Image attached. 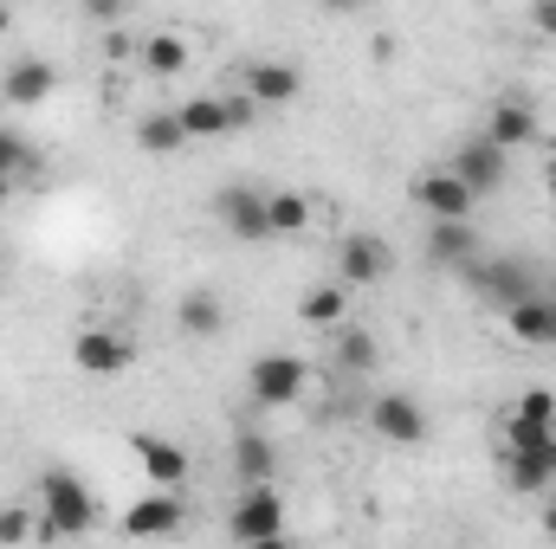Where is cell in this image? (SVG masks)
Masks as SVG:
<instances>
[{
  "instance_id": "obj_4",
  "label": "cell",
  "mask_w": 556,
  "mask_h": 549,
  "mask_svg": "<svg viewBox=\"0 0 556 549\" xmlns=\"http://www.w3.org/2000/svg\"><path fill=\"white\" fill-rule=\"evenodd\" d=\"M304 382H311V362L304 356H253V369H247V395H253V408H291L298 395H304Z\"/></svg>"
},
{
  "instance_id": "obj_10",
  "label": "cell",
  "mask_w": 556,
  "mask_h": 549,
  "mask_svg": "<svg viewBox=\"0 0 556 549\" xmlns=\"http://www.w3.org/2000/svg\"><path fill=\"white\" fill-rule=\"evenodd\" d=\"M369 426H376L389 446H420V439H427V413H420V401H415V395H402V388L376 395V408H369Z\"/></svg>"
},
{
  "instance_id": "obj_23",
  "label": "cell",
  "mask_w": 556,
  "mask_h": 549,
  "mask_svg": "<svg viewBox=\"0 0 556 549\" xmlns=\"http://www.w3.org/2000/svg\"><path fill=\"white\" fill-rule=\"evenodd\" d=\"M137 142L149 155H175V149H188V130H181V117L175 111H149L137 124Z\"/></svg>"
},
{
  "instance_id": "obj_13",
  "label": "cell",
  "mask_w": 556,
  "mask_h": 549,
  "mask_svg": "<svg viewBox=\"0 0 556 549\" xmlns=\"http://www.w3.org/2000/svg\"><path fill=\"white\" fill-rule=\"evenodd\" d=\"M337 278L343 284H382L389 278V240L382 233H350L337 246Z\"/></svg>"
},
{
  "instance_id": "obj_8",
  "label": "cell",
  "mask_w": 556,
  "mask_h": 549,
  "mask_svg": "<svg viewBox=\"0 0 556 549\" xmlns=\"http://www.w3.org/2000/svg\"><path fill=\"white\" fill-rule=\"evenodd\" d=\"M427 259H433L440 272H472V266L485 259V246H479L472 220H433V227H427Z\"/></svg>"
},
{
  "instance_id": "obj_34",
  "label": "cell",
  "mask_w": 556,
  "mask_h": 549,
  "mask_svg": "<svg viewBox=\"0 0 556 549\" xmlns=\"http://www.w3.org/2000/svg\"><path fill=\"white\" fill-rule=\"evenodd\" d=\"M7 26H13V13H7V7H0V33H7Z\"/></svg>"
},
{
  "instance_id": "obj_27",
  "label": "cell",
  "mask_w": 556,
  "mask_h": 549,
  "mask_svg": "<svg viewBox=\"0 0 556 549\" xmlns=\"http://www.w3.org/2000/svg\"><path fill=\"white\" fill-rule=\"evenodd\" d=\"M142 65H149V72H155V78H175V72H181V65H188V46H181V39H175V33H155V39H149V46H142Z\"/></svg>"
},
{
  "instance_id": "obj_7",
  "label": "cell",
  "mask_w": 556,
  "mask_h": 549,
  "mask_svg": "<svg viewBox=\"0 0 556 549\" xmlns=\"http://www.w3.org/2000/svg\"><path fill=\"white\" fill-rule=\"evenodd\" d=\"M175 117H181L188 142H201V137H227V130H240V124L253 117V104H247V98H188V104H175Z\"/></svg>"
},
{
  "instance_id": "obj_35",
  "label": "cell",
  "mask_w": 556,
  "mask_h": 549,
  "mask_svg": "<svg viewBox=\"0 0 556 549\" xmlns=\"http://www.w3.org/2000/svg\"><path fill=\"white\" fill-rule=\"evenodd\" d=\"M551 297H556V284H551Z\"/></svg>"
},
{
  "instance_id": "obj_9",
  "label": "cell",
  "mask_w": 556,
  "mask_h": 549,
  "mask_svg": "<svg viewBox=\"0 0 556 549\" xmlns=\"http://www.w3.org/2000/svg\"><path fill=\"white\" fill-rule=\"evenodd\" d=\"M181 518H188L181 491H149V498H137V505L124 511V537H137V544L175 537V531H181Z\"/></svg>"
},
{
  "instance_id": "obj_33",
  "label": "cell",
  "mask_w": 556,
  "mask_h": 549,
  "mask_svg": "<svg viewBox=\"0 0 556 549\" xmlns=\"http://www.w3.org/2000/svg\"><path fill=\"white\" fill-rule=\"evenodd\" d=\"M7 201H13V181H0V207H7Z\"/></svg>"
},
{
  "instance_id": "obj_6",
  "label": "cell",
  "mask_w": 556,
  "mask_h": 549,
  "mask_svg": "<svg viewBox=\"0 0 556 549\" xmlns=\"http://www.w3.org/2000/svg\"><path fill=\"white\" fill-rule=\"evenodd\" d=\"M72 362H78L85 375H124V369L137 362V349H130V336H117V330L91 323V330H78V336H72Z\"/></svg>"
},
{
  "instance_id": "obj_12",
  "label": "cell",
  "mask_w": 556,
  "mask_h": 549,
  "mask_svg": "<svg viewBox=\"0 0 556 549\" xmlns=\"http://www.w3.org/2000/svg\"><path fill=\"white\" fill-rule=\"evenodd\" d=\"M485 142H492L498 155L531 149V142H538V111H531L525 98H498V104L485 111Z\"/></svg>"
},
{
  "instance_id": "obj_29",
  "label": "cell",
  "mask_w": 556,
  "mask_h": 549,
  "mask_svg": "<svg viewBox=\"0 0 556 549\" xmlns=\"http://www.w3.org/2000/svg\"><path fill=\"white\" fill-rule=\"evenodd\" d=\"M531 26H538L544 39H556V0H538V7H531Z\"/></svg>"
},
{
  "instance_id": "obj_14",
  "label": "cell",
  "mask_w": 556,
  "mask_h": 549,
  "mask_svg": "<svg viewBox=\"0 0 556 549\" xmlns=\"http://www.w3.org/2000/svg\"><path fill=\"white\" fill-rule=\"evenodd\" d=\"M415 194H420V207H427L433 220H472V201H479V194H472V188H466L453 168H433V175H420Z\"/></svg>"
},
{
  "instance_id": "obj_1",
  "label": "cell",
  "mask_w": 556,
  "mask_h": 549,
  "mask_svg": "<svg viewBox=\"0 0 556 549\" xmlns=\"http://www.w3.org/2000/svg\"><path fill=\"white\" fill-rule=\"evenodd\" d=\"M505 485L511 491H551L556 485V426L505 413Z\"/></svg>"
},
{
  "instance_id": "obj_32",
  "label": "cell",
  "mask_w": 556,
  "mask_h": 549,
  "mask_svg": "<svg viewBox=\"0 0 556 549\" xmlns=\"http://www.w3.org/2000/svg\"><path fill=\"white\" fill-rule=\"evenodd\" d=\"M247 549H291V537H266V544H247Z\"/></svg>"
},
{
  "instance_id": "obj_31",
  "label": "cell",
  "mask_w": 556,
  "mask_h": 549,
  "mask_svg": "<svg viewBox=\"0 0 556 549\" xmlns=\"http://www.w3.org/2000/svg\"><path fill=\"white\" fill-rule=\"evenodd\" d=\"M544 537H556V498L544 505Z\"/></svg>"
},
{
  "instance_id": "obj_17",
  "label": "cell",
  "mask_w": 556,
  "mask_h": 549,
  "mask_svg": "<svg viewBox=\"0 0 556 549\" xmlns=\"http://www.w3.org/2000/svg\"><path fill=\"white\" fill-rule=\"evenodd\" d=\"M291 98H298V72H291L285 59L247 65V104H253V111H278V104H291Z\"/></svg>"
},
{
  "instance_id": "obj_30",
  "label": "cell",
  "mask_w": 556,
  "mask_h": 549,
  "mask_svg": "<svg viewBox=\"0 0 556 549\" xmlns=\"http://www.w3.org/2000/svg\"><path fill=\"white\" fill-rule=\"evenodd\" d=\"M91 20H98V26H117V20H124V7H111V0H98V7H91Z\"/></svg>"
},
{
  "instance_id": "obj_26",
  "label": "cell",
  "mask_w": 556,
  "mask_h": 549,
  "mask_svg": "<svg viewBox=\"0 0 556 549\" xmlns=\"http://www.w3.org/2000/svg\"><path fill=\"white\" fill-rule=\"evenodd\" d=\"M33 168H39L33 142L20 137V130H7V124H0V181H13V188H20V175H33Z\"/></svg>"
},
{
  "instance_id": "obj_2",
  "label": "cell",
  "mask_w": 556,
  "mask_h": 549,
  "mask_svg": "<svg viewBox=\"0 0 556 549\" xmlns=\"http://www.w3.org/2000/svg\"><path fill=\"white\" fill-rule=\"evenodd\" d=\"M98 524V498L85 478H72L65 465L39 472V531L46 537H85Z\"/></svg>"
},
{
  "instance_id": "obj_22",
  "label": "cell",
  "mask_w": 556,
  "mask_h": 549,
  "mask_svg": "<svg viewBox=\"0 0 556 549\" xmlns=\"http://www.w3.org/2000/svg\"><path fill=\"white\" fill-rule=\"evenodd\" d=\"M343 310H350V291H343V284H311V291L298 297V317H304L311 330H337Z\"/></svg>"
},
{
  "instance_id": "obj_25",
  "label": "cell",
  "mask_w": 556,
  "mask_h": 549,
  "mask_svg": "<svg viewBox=\"0 0 556 549\" xmlns=\"http://www.w3.org/2000/svg\"><path fill=\"white\" fill-rule=\"evenodd\" d=\"M266 227H273V233H304V227H311V201L291 194V188H285V194H266Z\"/></svg>"
},
{
  "instance_id": "obj_3",
  "label": "cell",
  "mask_w": 556,
  "mask_h": 549,
  "mask_svg": "<svg viewBox=\"0 0 556 549\" xmlns=\"http://www.w3.org/2000/svg\"><path fill=\"white\" fill-rule=\"evenodd\" d=\"M466 284H472V291H479V304H485V310H498V317H511L518 304H531V297H538L531 266H525V259H511V253H505V259H479V266L466 272Z\"/></svg>"
},
{
  "instance_id": "obj_5",
  "label": "cell",
  "mask_w": 556,
  "mask_h": 549,
  "mask_svg": "<svg viewBox=\"0 0 556 549\" xmlns=\"http://www.w3.org/2000/svg\"><path fill=\"white\" fill-rule=\"evenodd\" d=\"M227 537L247 549V544H266V537H285V498L278 485H247L240 505L227 511Z\"/></svg>"
},
{
  "instance_id": "obj_15",
  "label": "cell",
  "mask_w": 556,
  "mask_h": 549,
  "mask_svg": "<svg viewBox=\"0 0 556 549\" xmlns=\"http://www.w3.org/2000/svg\"><path fill=\"white\" fill-rule=\"evenodd\" d=\"M446 168H453L472 194H492V188L505 181V155H498L485 137H466L459 149H453V162H446Z\"/></svg>"
},
{
  "instance_id": "obj_19",
  "label": "cell",
  "mask_w": 556,
  "mask_h": 549,
  "mask_svg": "<svg viewBox=\"0 0 556 549\" xmlns=\"http://www.w3.org/2000/svg\"><path fill=\"white\" fill-rule=\"evenodd\" d=\"M505 323H511V336H518V343H531V349H556V297H551V291H538L531 304H518Z\"/></svg>"
},
{
  "instance_id": "obj_24",
  "label": "cell",
  "mask_w": 556,
  "mask_h": 549,
  "mask_svg": "<svg viewBox=\"0 0 556 549\" xmlns=\"http://www.w3.org/2000/svg\"><path fill=\"white\" fill-rule=\"evenodd\" d=\"M330 362H337L343 375H363V369H376V336H369V330H337V343H330Z\"/></svg>"
},
{
  "instance_id": "obj_28",
  "label": "cell",
  "mask_w": 556,
  "mask_h": 549,
  "mask_svg": "<svg viewBox=\"0 0 556 549\" xmlns=\"http://www.w3.org/2000/svg\"><path fill=\"white\" fill-rule=\"evenodd\" d=\"M33 531H39V524H33V511H26V505H0V544H7V549L26 544Z\"/></svg>"
},
{
  "instance_id": "obj_16",
  "label": "cell",
  "mask_w": 556,
  "mask_h": 549,
  "mask_svg": "<svg viewBox=\"0 0 556 549\" xmlns=\"http://www.w3.org/2000/svg\"><path fill=\"white\" fill-rule=\"evenodd\" d=\"M130 452H137V465L155 478V491H175L181 478H188V452L175 446V439H162V433H137L130 439Z\"/></svg>"
},
{
  "instance_id": "obj_21",
  "label": "cell",
  "mask_w": 556,
  "mask_h": 549,
  "mask_svg": "<svg viewBox=\"0 0 556 549\" xmlns=\"http://www.w3.org/2000/svg\"><path fill=\"white\" fill-rule=\"evenodd\" d=\"M175 323H181L188 336H220V330H227V304H220L214 291H188V297L175 304Z\"/></svg>"
},
{
  "instance_id": "obj_18",
  "label": "cell",
  "mask_w": 556,
  "mask_h": 549,
  "mask_svg": "<svg viewBox=\"0 0 556 549\" xmlns=\"http://www.w3.org/2000/svg\"><path fill=\"white\" fill-rule=\"evenodd\" d=\"M0 91H7V104H46V98L59 91V72H52L46 59H20V65H7Z\"/></svg>"
},
{
  "instance_id": "obj_20",
  "label": "cell",
  "mask_w": 556,
  "mask_h": 549,
  "mask_svg": "<svg viewBox=\"0 0 556 549\" xmlns=\"http://www.w3.org/2000/svg\"><path fill=\"white\" fill-rule=\"evenodd\" d=\"M233 472L247 478V485H273V472H278V446L266 439V433H233Z\"/></svg>"
},
{
  "instance_id": "obj_11",
  "label": "cell",
  "mask_w": 556,
  "mask_h": 549,
  "mask_svg": "<svg viewBox=\"0 0 556 549\" xmlns=\"http://www.w3.org/2000/svg\"><path fill=\"white\" fill-rule=\"evenodd\" d=\"M214 214H220V227H227L233 240H266V233H273V227H266V194L247 188V181L220 188V194H214Z\"/></svg>"
}]
</instances>
